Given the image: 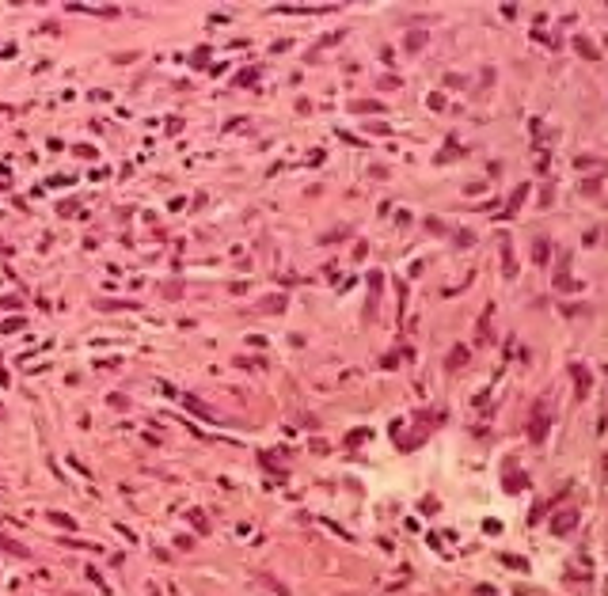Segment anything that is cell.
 Segmentation results:
<instances>
[{"mask_svg":"<svg viewBox=\"0 0 608 596\" xmlns=\"http://www.w3.org/2000/svg\"><path fill=\"white\" fill-rule=\"evenodd\" d=\"M532 440H544V414L536 410V418H532Z\"/></svg>","mask_w":608,"mask_h":596,"instance_id":"7a4b0ae2","label":"cell"},{"mask_svg":"<svg viewBox=\"0 0 608 596\" xmlns=\"http://www.w3.org/2000/svg\"><path fill=\"white\" fill-rule=\"evenodd\" d=\"M574 524H578V509H566L563 516H555V524H551V532H555V536H566V532H570Z\"/></svg>","mask_w":608,"mask_h":596,"instance_id":"6da1fadb","label":"cell"}]
</instances>
